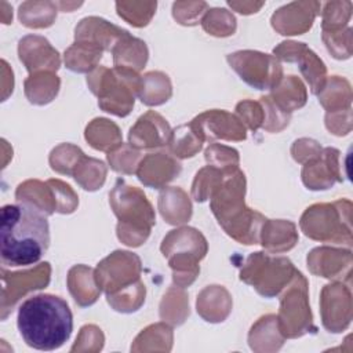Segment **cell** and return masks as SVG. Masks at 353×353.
Listing matches in <instances>:
<instances>
[{"instance_id":"obj_20","label":"cell","mask_w":353,"mask_h":353,"mask_svg":"<svg viewBox=\"0 0 353 353\" xmlns=\"http://www.w3.org/2000/svg\"><path fill=\"white\" fill-rule=\"evenodd\" d=\"M15 199L18 203L26 204L46 216L57 211L55 192L48 181L44 183L37 179H29L19 183L15 190Z\"/></svg>"},{"instance_id":"obj_4","label":"cell","mask_w":353,"mask_h":353,"mask_svg":"<svg viewBox=\"0 0 353 353\" xmlns=\"http://www.w3.org/2000/svg\"><path fill=\"white\" fill-rule=\"evenodd\" d=\"M109 199L119 219V240L125 245L139 247L146 241L152 226L156 223L152 204L138 188L127 185L123 179H117Z\"/></svg>"},{"instance_id":"obj_12","label":"cell","mask_w":353,"mask_h":353,"mask_svg":"<svg viewBox=\"0 0 353 353\" xmlns=\"http://www.w3.org/2000/svg\"><path fill=\"white\" fill-rule=\"evenodd\" d=\"M190 125L203 142H212L214 139L244 141L247 137L245 128L240 119L232 113L218 109L201 113L190 121Z\"/></svg>"},{"instance_id":"obj_16","label":"cell","mask_w":353,"mask_h":353,"mask_svg":"<svg viewBox=\"0 0 353 353\" xmlns=\"http://www.w3.org/2000/svg\"><path fill=\"white\" fill-rule=\"evenodd\" d=\"M338 154L336 149L327 148L309 159L302 170V181L312 190L327 189L335 181H341L338 175Z\"/></svg>"},{"instance_id":"obj_11","label":"cell","mask_w":353,"mask_h":353,"mask_svg":"<svg viewBox=\"0 0 353 353\" xmlns=\"http://www.w3.org/2000/svg\"><path fill=\"white\" fill-rule=\"evenodd\" d=\"M51 268L48 262L40 263L33 269L23 272H7L6 268L1 269V320H6L7 316L12 312L17 302L29 294L30 291L40 290L48 285L50 283Z\"/></svg>"},{"instance_id":"obj_31","label":"cell","mask_w":353,"mask_h":353,"mask_svg":"<svg viewBox=\"0 0 353 353\" xmlns=\"http://www.w3.org/2000/svg\"><path fill=\"white\" fill-rule=\"evenodd\" d=\"M142 103L157 106L168 101L171 97V83L167 74L161 72H150L142 76V87L138 95Z\"/></svg>"},{"instance_id":"obj_19","label":"cell","mask_w":353,"mask_h":353,"mask_svg":"<svg viewBox=\"0 0 353 353\" xmlns=\"http://www.w3.org/2000/svg\"><path fill=\"white\" fill-rule=\"evenodd\" d=\"M127 30L102 19L98 17H87L80 21L74 30L76 41H85L103 50H113V47L121 40Z\"/></svg>"},{"instance_id":"obj_33","label":"cell","mask_w":353,"mask_h":353,"mask_svg":"<svg viewBox=\"0 0 353 353\" xmlns=\"http://www.w3.org/2000/svg\"><path fill=\"white\" fill-rule=\"evenodd\" d=\"M170 148L171 152L181 159L193 157L203 146V141L197 135V132L193 130V127L189 124L179 125L174 131H171L170 138Z\"/></svg>"},{"instance_id":"obj_42","label":"cell","mask_w":353,"mask_h":353,"mask_svg":"<svg viewBox=\"0 0 353 353\" xmlns=\"http://www.w3.org/2000/svg\"><path fill=\"white\" fill-rule=\"evenodd\" d=\"M236 110L237 114L240 116V120H243L252 131H256L261 125H263L265 113L263 108L261 106V102L243 101L237 103Z\"/></svg>"},{"instance_id":"obj_8","label":"cell","mask_w":353,"mask_h":353,"mask_svg":"<svg viewBox=\"0 0 353 353\" xmlns=\"http://www.w3.org/2000/svg\"><path fill=\"white\" fill-rule=\"evenodd\" d=\"M277 324L284 338L302 336L310 330H314L307 303V281L298 270L280 299Z\"/></svg>"},{"instance_id":"obj_2","label":"cell","mask_w":353,"mask_h":353,"mask_svg":"<svg viewBox=\"0 0 353 353\" xmlns=\"http://www.w3.org/2000/svg\"><path fill=\"white\" fill-rule=\"evenodd\" d=\"M17 327L29 347L51 352L69 341L73 331V314L68 302L61 296L39 294L21 303Z\"/></svg>"},{"instance_id":"obj_10","label":"cell","mask_w":353,"mask_h":353,"mask_svg":"<svg viewBox=\"0 0 353 353\" xmlns=\"http://www.w3.org/2000/svg\"><path fill=\"white\" fill-rule=\"evenodd\" d=\"M141 261L128 251H114L98 263L95 279L106 296H112L139 281Z\"/></svg>"},{"instance_id":"obj_3","label":"cell","mask_w":353,"mask_h":353,"mask_svg":"<svg viewBox=\"0 0 353 353\" xmlns=\"http://www.w3.org/2000/svg\"><path fill=\"white\" fill-rule=\"evenodd\" d=\"M244 174L239 168L230 170L210 196V207L230 237L241 244H256L266 218L244 204Z\"/></svg>"},{"instance_id":"obj_29","label":"cell","mask_w":353,"mask_h":353,"mask_svg":"<svg viewBox=\"0 0 353 353\" xmlns=\"http://www.w3.org/2000/svg\"><path fill=\"white\" fill-rule=\"evenodd\" d=\"M101 58L102 50L85 41H76L65 51L66 68L77 73H87L92 70Z\"/></svg>"},{"instance_id":"obj_35","label":"cell","mask_w":353,"mask_h":353,"mask_svg":"<svg viewBox=\"0 0 353 353\" xmlns=\"http://www.w3.org/2000/svg\"><path fill=\"white\" fill-rule=\"evenodd\" d=\"M83 156L84 153L80 148L70 143H62L51 152L50 164L54 171L73 176L74 170L77 168Z\"/></svg>"},{"instance_id":"obj_22","label":"cell","mask_w":353,"mask_h":353,"mask_svg":"<svg viewBox=\"0 0 353 353\" xmlns=\"http://www.w3.org/2000/svg\"><path fill=\"white\" fill-rule=\"evenodd\" d=\"M68 285L74 302L83 307L97 302L101 294V287L97 283L94 270L84 265L73 266L69 270Z\"/></svg>"},{"instance_id":"obj_43","label":"cell","mask_w":353,"mask_h":353,"mask_svg":"<svg viewBox=\"0 0 353 353\" xmlns=\"http://www.w3.org/2000/svg\"><path fill=\"white\" fill-rule=\"evenodd\" d=\"M321 149L319 148V145L314 141L310 139H299L295 141L291 149L292 157L298 161V163H303L305 159H312L313 156H316ZM306 160V161H307Z\"/></svg>"},{"instance_id":"obj_25","label":"cell","mask_w":353,"mask_h":353,"mask_svg":"<svg viewBox=\"0 0 353 353\" xmlns=\"http://www.w3.org/2000/svg\"><path fill=\"white\" fill-rule=\"evenodd\" d=\"M112 52L116 66L127 68L135 72L142 69L148 61V48L145 41L132 37L130 33L119 40Z\"/></svg>"},{"instance_id":"obj_1","label":"cell","mask_w":353,"mask_h":353,"mask_svg":"<svg viewBox=\"0 0 353 353\" xmlns=\"http://www.w3.org/2000/svg\"><path fill=\"white\" fill-rule=\"evenodd\" d=\"M50 245V226L44 214L22 204H6L0 214V255L4 266L37 263Z\"/></svg>"},{"instance_id":"obj_23","label":"cell","mask_w":353,"mask_h":353,"mask_svg":"<svg viewBox=\"0 0 353 353\" xmlns=\"http://www.w3.org/2000/svg\"><path fill=\"white\" fill-rule=\"evenodd\" d=\"M261 244L269 251H288L291 250L296 240V229L295 225L290 221L276 219V221H265L259 233Z\"/></svg>"},{"instance_id":"obj_14","label":"cell","mask_w":353,"mask_h":353,"mask_svg":"<svg viewBox=\"0 0 353 353\" xmlns=\"http://www.w3.org/2000/svg\"><path fill=\"white\" fill-rule=\"evenodd\" d=\"M18 55L30 74L58 70L61 65L58 51L51 47L47 39L36 34H28L19 40Z\"/></svg>"},{"instance_id":"obj_34","label":"cell","mask_w":353,"mask_h":353,"mask_svg":"<svg viewBox=\"0 0 353 353\" xmlns=\"http://www.w3.org/2000/svg\"><path fill=\"white\" fill-rule=\"evenodd\" d=\"M230 171V170H229ZM228 171L216 168L214 165H207L201 168L193 181L192 196L196 201L203 203L210 199L212 192L221 185Z\"/></svg>"},{"instance_id":"obj_13","label":"cell","mask_w":353,"mask_h":353,"mask_svg":"<svg viewBox=\"0 0 353 353\" xmlns=\"http://www.w3.org/2000/svg\"><path fill=\"white\" fill-rule=\"evenodd\" d=\"M273 54L283 61L299 63L301 73L305 76L313 94L319 95L324 90L325 66L305 43L283 41L273 50Z\"/></svg>"},{"instance_id":"obj_6","label":"cell","mask_w":353,"mask_h":353,"mask_svg":"<svg viewBox=\"0 0 353 353\" xmlns=\"http://www.w3.org/2000/svg\"><path fill=\"white\" fill-rule=\"evenodd\" d=\"M161 252L168 258L174 283L183 288L197 277L200 272L199 262L207 254V241L199 230L179 228L171 230L163 239Z\"/></svg>"},{"instance_id":"obj_30","label":"cell","mask_w":353,"mask_h":353,"mask_svg":"<svg viewBox=\"0 0 353 353\" xmlns=\"http://www.w3.org/2000/svg\"><path fill=\"white\" fill-rule=\"evenodd\" d=\"M18 17L22 25L32 29L48 28L54 23L57 8L50 1H25L19 6Z\"/></svg>"},{"instance_id":"obj_15","label":"cell","mask_w":353,"mask_h":353,"mask_svg":"<svg viewBox=\"0 0 353 353\" xmlns=\"http://www.w3.org/2000/svg\"><path fill=\"white\" fill-rule=\"evenodd\" d=\"M171 130L167 123L159 113L149 110L141 116L135 125L131 127L128 139L131 146L138 149H152L164 146L170 142Z\"/></svg>"},{"instance_id":"obj_7","label":"cell","mask_w":353,"mask_h":353,"mask_svg":"<svg viewBox=\"0 0 353 353\" xmlns=\"http://www.w3.org/2000/svg\"><path fill=\"white\" fill-rule=\"evenodd\" d=\"M295 272L296 269L288 258L254 252L241 268L240 280L252 285L262 296L272 298L287 287Z\"/></svg>"},{"instance_id":"obj_36","label":"cell","mask_w":353,"mask_h":353,"mask_svg":"<svg viewBox=\"0 0 353 353\" xmlns=\"http://www.w3.org/2000/svg\"><path fill=\"white\" fill-rule=\"evenodd\" d=\"M201 25L208 34L225 37L230 36L236 30V19L234 17L223 8H212L208 10L205 17L201 21Z\"/></svg>"},{"instance_id":"obj_40","label":"cell","mask_w":353,"mask_h":353,"mask_svg":"<svg viewBox=\"0 0 353 353\" xmlns=\"http://www.w3.org/2000/svg\"><path fill=\"white\" fill-rule=\"evenodd\" d=\"M261 103L263 105L265 114L268 113V119L263 121V128L272 132L281 131L285 125L290 123V114L285 113L280 106L276 105V102L270 97H262Z\"/></svg>"},{"instance_id":"obj_39","label":"cell","mask_w":353,"mask_h":353,"mask_svg":"<svg viewBox=\"0 0 353 353\" xmlns=\"http://www.w3.org/2000/svg\"><path fill=\"white\" fill-rule=\"evenodd\" d=\"M205 160L223 171L239 168V153L237 150L221 145H211L205 150Z\"/></svg>"},{"instance_id":"obj_24","label":"cell","mask_w":353,"mask_h":353,"mask_svg":"<svg viewBox=\"0 0 353 353\" xmlns=\"http://www.w3.org/2000/svg\"><path fill=\"white\" fill-rule=\"evenodd\" d=\"M159 210L167 223L178 225L190 219L192 204L186 193L179 188H170L159 196Z\"/></svg>"},{"instance_id":"obj_5","label":"cell","mask_w":353,"mask_h":353,"mask_svg":"<svg viewBox=\"0 0 353 353\" xmlns=\"http://www.w3.org/2000/svg\"><path fill=\"white\" fill-rule=\"evenodd\" d=\"M87 84L98 97V105L102 110L124 117L131 112L135 95H139L142 76L127 68L106 69L99 66L90 73Z\"/></svg>"},{"instance_id":"obj_18","label":"cell","mask_w":353,"mask_h":353,"mask_svg":"<svg viewBox=\"0 0 353 353\" xmlns=\"http://www.w3.org/2000/svg\"><path fill=\"white\" fill-rule=\"evenodd\" d=\"M181 172V164L165 153H152L145 156L137 168L138 179L154 189H161Z\"/></svg>"},{"instance_id":"obj_17","label":"cell","mask_w":353,"mask_h":353,"mask_svg":"<svg viewBox=\"0 0 353 353\" xmlns=\"http://www.w3.org/2000/svg\"><path fill=\"white\" fill-rule=\"evenodd\" d=\"M319 6V3H290L273 14L272 26L280 34H302L312 26Z\"/></svg>"},{"instance_id":"obj_37","label":"cell","mask_w":353,"mask_h":353,"mask_svg":"<svg viewBox=\"0 0 353 353\" xmlns=\"http://www.w3.org/2000/svg\"><path fill=\"white\" fill-rule=\"evenodd\" d=\"M108 160L114 171L121 174H132L137 172L139 160L142 159L141 153L137 149H134V146L121 143L116 148V150L108 153Z\"/></svg>"},{"instance_id":"obj_27","label":"cell","mask_w":353,"mask_h":353,"mask_svg":"<svg viewBox=\"0 0 353 353\" xmlns=\"http://www.w3.org/2000/svg\"><path fill=\"white\" fill-rule=\"evenodd\" d=\"M269 97L276 102L277 106L290 114L306 103V88L298 77L287 76L284 80L281 79Z\"/></svg>"},{"instance_id":"obj_41","label":"cell","mask_w":353,"mask_h":353,"mask_svg":"<svg viewBox=\"0 0 353 353\" xmlns=\"http://www.w3.org/2000/svg\"><path fill=\"white\" fill-rule=\"evenodd\" d=\"M48 182L55 192L57 212H61V214L73 212L79 204V200L76 193L70 189V186L59 179H48Z\"/></svg>"},{"instance_id":"obj_28","label":"cell","mask_w":353,"mask_h":353,"mask_svg":"<svg viewBox=\"0 0 353 353\" xmlns=\"http://www.w3.org/2000/svg\"><path fill=\"white\" fill-rule=\"evenodd\" d=\"M87 142L97 150L112 152L121 145L119 127L108 119H95L85 128Z\"/></svg>"},{"instance_id":"obj_9","label":"cell","mask_w":353,"mask_h":353,"mask_svg":"<svg viewBox=\"0 0 353 353\" xmlns=\"http://www.w3.org/2000/svg\"><path fill=\"white\" fill-rule=\"evenodd\" d=\"M226 58L240 79L256 90H273L283 79V68L273 55L245 50Z\"/></svg>"},{"instance_id":"obj_32","label":"cell","mask_w":353,"mask_h":353,"mask_svg":"<svg viewBox=\"0 0 353 353\" xmlns=\"http://www.w3.org/2000/svg\"><path fill=\"white\" fill-rule=\"evenodd\" d=\"M106 176V167L101 160L83 156L77 168L74 170L73 178L76 182L85 190H97L99 189Z\"/></svg>"},{"instance_id":"obj_21","label":"cell","mask_w":353,"mask_h":353,"mask_svg":"<svg viewBox=\"0 0 353 353\" xmlns=\"http://www.w3.org/2000/svg\"><path fill=\"white\" fill-rule=\"evenodd\" d=\"M232 309L229 292L221 285H208L197 296V313L210 323L223 321Z\"/></svg>"},{"instance_id":"obj_44","label":"cell","mask_w":353,"mask_h":353,"mask_svg":"<svg viewBox=\"0 0 353 353\" xmlns=\"http://www.w3.org/2000/svg\"><path fill=\"white\" fill-rule=\"evenodd\" d=\"M232 8H234V10H237V12H240V14H252V12H256V10H259L262 6H263V3H258V4H255V3H234V1H229L228 3Z\"/></svg>"},{"instance_id":"obj_26","label":"cell","mask_w":353,"mask_h":353,"mask_svg":"<svg viewBox=\"0 0 353 353\" xmlns=\"http://www.w3.org/2000/svg\"><path fill=\"white\" fill-rule=\"evenodd\" d=\"M59 79L52 72L32 73L25 80V95L30 103L46 105L51 102L59 90Z\"/></svg>"},{"instance_id":"obj_38","label":"cell","mask_w":353,"mask_h":353,"mask_svg":"<svg viewBox=\"0 0 353 353\" xmlns=\"http://www.w3.org/2000/svg\"><path fill=\"white\" fill-rule=\"evenodd\" d=\"M117 14L128 23L141 28L149 23L156 10V3H116Z\"/></svg>"}]
</instances>
